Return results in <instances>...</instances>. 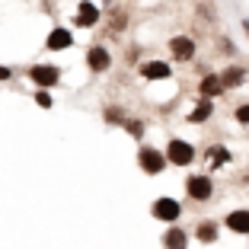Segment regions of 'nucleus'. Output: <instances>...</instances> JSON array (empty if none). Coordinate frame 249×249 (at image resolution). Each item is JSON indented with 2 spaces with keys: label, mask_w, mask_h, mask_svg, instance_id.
I'll use <instances>...</instances> for the list:
<instances>
[{
  "label": "nucleus",
  "mask_w": 249,
  "mask_h": 249,
  "mask_svg": "<svg viewBox=\"0 0 249 249\" xmlns=\"http://www.w3.org/2000/svg\"><path fill=\"white\" fill-rule=\"evenodd\" d=\"M163 246L166 249H185L189 246V233L179 230V227H169L166 233H163Z\"/></svg>",
  "instance_id": "nucleus-12"
},
{
  "label": "nucleus",
  "mask_w": 249,
  "mask_h": 249,
  "mask_svg": "<svg viewBox=\"0 0 249 249\" xmlns=\"http://www.w3.org/2000/svg\"><path fill=\"white\" fill-rule=\"evenodd\" d=\"M71 45H73V36H71V29H64V26L52 29L48 38H45V48H48V52H64V48H71Z\"/></svg>",
  "instance_id": "nucleus-7"
},
{
  "label": "nucleus",
  "mask_w": 249,
  "mask_h": 249,
  "mask_svg": "<svg viewBox=\"0 0 249 249\" xmlns=\"http://www.w3.org/2000/svg\"><path fill=\"white\" fill-rule=\"evenodd\" d=\"M243 80H246V71H243V67H227V71L220 73V83H224V89L243 87Z\"/></svg>",
  "instance_id": "nucleus-13"
},
{
  "label": "nucleus",
  "mask_w": 249,
  "mask_h": 249,
  "mask_svg": "<svg viewBox=\"0 0 249 249\" xmlns=\"http://www.w3.org/2000/svg\"><path fill=\"white\" fill-rule=\"evenodd\" d=\"M36 103L42 106V109H52V106H54V99H52V93H45V89L38 87V93H36Z\"/></svg>",
  "instance_id": "nucleus-19"
},
{
  "label": "nucleus",
  "mask_w": 249,
  "mask_h": 249,
  "mask_svg": "<svg viewBox=\"0 0 249 249\" xmlns=\"http://www.w3.org/2000/svg\"><path fill=\"white\" fill-rule=\"evenodd\" d=\"M243 32L249 36V16H243Z\"/></svg>",
  "instance_id": "nucleus-24"
},
{
  "label": "nucleus",
  "mask_w": 249,
  "mask_h": 249,
  "mask_svg": "<svg viewBox=\"0 0 249 249\" xmlns=\"http://www.w3.org/2000/svg\"><path fill=\"white\" fill-rule=\"evenodd\" d=\"M169 73L173 71L166 67V61H150V64L141 67V77H144V80H166Z\"/></svg>",
  "instance_id": "nucleus-11"
},
{
  "label": "nucleus",
  "mask_w": 249,
  "mask_h": 249,
  "mask_svg": "<svg viewBox=\"0 0 249 249\" xmlns=\"http://www.w3.org/2000/svg\"><path fill=\"white\" fill-rule=\"evenodd\" d=\"M185 192H189L192 201H208L214 195V182H211V176H189Z\"/></svg>",
  "instance_id": "nucleus-4"
},
{
  "label": "nucleus",
  "mask_w": 249,
  "mask_h": 249,
  "mask_svg": "<svg viewBox=\"0 0 249 249\" xmlns=\"http://www.w3.org/2000/svg\"><path fill=\"white\" fill-rule=\"evenodd\" d=\"M236 122L249 128V106H240V109H236Z\"/></svg>",
  "instance_id": "nucleus-21"
},
{
  "label": "nucleus",
  "mask_w": 249,
  "mask_h": 249,
  "mask_svg": "<svg viewBox=\"0 0 249 249\" xmlns=\"http://www.w3.org/2000/svg\"><path fill=\"white\" fill-rule=\"evenodd\" d=\"M195 236L201 243H214V240H217V224H214V220H201L198 230H195Z\"/></svg>",
  "instance_id": "nucleus-16"
},
{
  "label": "nucleus",
  "mask_w": 249,
  "mask_h": 249,
  "mask_svg": "<svg viewBox=\"0 0 249 249\" xmlns=\"http://www.w3.org/2000/svg\"><path fill=\"white\" fill-rule=\"evenodd\" d=\"M179 214H182V208H179V201H173V198L154 201V217L157 220H179Z\"/></svg>",
  "instance_id": "nucleus-9"
},
{
  "label": "nucleus",
  "mask_w": 249,
  "mask_h": 249,
  "mask_svg": "<svg viewBox=\"0 0 249 249\" xmlns=\"http://www.w3.org/2000/svg\"><path fill=\"white\" fill-rule=\"evenodd\" d=\"M138 163H141V169H144L147 176H157V173L166 169V154H160V150H154V147H141Z\"/></svg>",
  "instance_id": "nucleus-2"
},
{
  "label": "nucleus",
  "mask_w": 249,
  "mask_h": 249,
  "mask_svg": "<svg viewBox=\"0 0 249 249\" xmlns=\"http://www.w3.org/2000/svg\"><path fill=\"white\" fill-rule=\"evenodd\" d=\"M198 93H201V99H214V96H220V93H224V83H220V77H217V73H208L205 80L198 83Z\"/></svg>",
  "instance_id": "nucleus-10"
},
{
  "label": "nucleus",
  "mask_w": 249,
  "mask_h": 249,
  "mask_svg": "<svg viewBox=\"0 0 249 249\" xmlns=\"http://www.w3.org/2000/svg\"><path fill=\"white\" fill-rule=\"evenodd\" d=\"M169 52H173L176 61H192L195 58V42H192L189 36H176L173 42H169Z\"/></svg>",
  "instance_id": "nucleus-8"
},
{
  "label": "nucleus",
  "mask_w": 249,
  "mask_h": 249,
  "mask_svg": "<svg viewBox=\"0 0 249 249\" xmlns=\"http://www.w3.org/2000/svg\"><path fill=\"white\" fill-rule=\"evenodd\" d=\"M195 160V147L189 144V141H169L166 144V163H173V166H189V163Z\"/></svg>",
  "instance_id": "nucleus-1"
},
{
  "label": "nucleus",
  "mask_w": 249,
  "mask_h": 249,
  "mask_svg": "<svg viewBox=\"0 0 249 249\" xmlns=\"http://www.w3.org/2000/svg\"><path fill=\"white\" fill-rule=\"evenodd\" d=\"M29 80L42 89H52L61 80V71L54 64H36V67H29Z\"/></svg>",
  "instance_id": "nucleus-3"
},
{
  "label": "nucleus",
  "mask_w": 249,
  "mask_h": 249,
  "mask_svg": "<svg viewBox=\"0 0 249 249\" xmlns=\"http://www.w3.org/2000/svg\"><path fill=\"white\" fill-rule=\"evenodd\" d=\"M106 122L109 124H122L124 118H122V109H106Z\"/></svg>",
  "instance_id": "nucleus-20"
},
{
  "label": "nucleus",
  "mask_w": 249,
  "mask_h": 249,
  "mask_svg": "<svg viewBox=\"0 0 249 249\" xmlns=\"http://www.w3.org/2000/svg\"><path fill=\"white\" fill-rule=\"evenodd\" d=\"M128 131H131L134 138H144V122H128Z\"/></svg>",
  "instance_id": "nucleus-22"
},
{
  "label": "nucleus",
  "mask_w": 249,
  "mask_h": 249,
  "mask_svg": "<svg viewBox=\"0 0 249 249\" xmlns=\"http://www.w3.org/2000/svg\"><path fill=\"white\" fill-rule=\"evenodd\" d=\"M10 77H13V71H10V67H0V83L10 80Z\"/></svg>",
  "instance_id": "nucleus-23"
},
{
  "label": "nucleus",
  "mask_w": 249,
  "mask_h": 249,
  "mask_svg": "<svg viewBox=\"0 0 249 249\" xmlns=\"http://www.w3.org/2000/svg\"><path fill=\"white\" fill-rule=\"evenodd\" d=\"M211 112H214V106H211V99H201V103L192 109V115H189V122L192 124H205L208 118H211Z\"/></svg>",
  "instance_id": "nucleus-15"
},
{
  "label": "nucleus",
  "mask_w": 249,
  "mask_h": 249,
  "mask_svg": "<svg viewBox=\"0 0 249 249\" xmlns=\"http://www.w3.org/2000/svg\"><path fill=\"white\" fill-rule=\"evenodd\" d=\"M124 22H128V19H124V13H122V10H115V13L109 16V26H112V32H122V29H124Z\"/></svg>",
  "instance_id": "nucleus-18"
},
{
  "label": "nucleus",
  "mask_w": 249,
  "mask_h": 249,
  "mask_svg": "<svg viewBox=\"0 0 249 249\" xmlns=\"http://www.w3.org/2000/svg\"><path fill=\"white\" fill-rule=\"evenodd\" d=\"M87 67H89V71H96V73L109 71V67H112V54L106 52L103 45H93V48L87 52Z\"/></svg>",
  "instance_id": "nucleus-6"
},
{
  "label": "nucleus",
  "mask_w": 249,
  "mask_h": 249,
  "mask_svg": "<svg viewBox=\"0 0 249 249\" xmlns=\"http://www.w3.org/2000/svg\"><path fill=\"white\" fill-rule=\"evenodd\" d=\"M99 7H96L93 0H83L80 7H77V16H73V26H80V29H89V26H96L99 22Z\"/></svg>",
  "instance_id": "nucleus-5"
},
{
  "label": "nucleus",
  "mask_w": 249,
  "mask_h": 249,
  "mask_svg": "<svg viewBox=\"0 0 249 249\" xmlns=\"http://www.w3.org/2000/svg\"><path fill=\"white\" fill-rule=\"evenodd\" d=\"M227 227L233 230V233H249V211H230Z\"/></svg>",
  "instance_id": "nucleus-14"
},
{
  "label": "nucleus",
  "mask_w": 249,
  "mask_h": 249,
  "mask_svg": "<svg viewBox=\"0 0 249 249\" xmlns=\"http://www.w3.org/2000/svg\"><path fill=\"white\" fill-rule=\"evenodd\" d=\"M227 160H230L227 150H224V147H214L211 154H208V169H217L220 163H227Z\"/></svg>",
  "instance_id": "nucleus-17"
}]
</instances>
